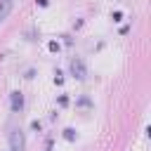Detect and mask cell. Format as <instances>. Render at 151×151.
<instances>
[{
    "instance_id": "1",
    "label": "cell",
    "mask_w": 151,
    "mask_h": 151,
    "mask_svg": "<svg viewBox=\"0 0 151 151\" xmlns=\"http://www.w3.org/2000/svg\"><path fill=\"white\" fill-rule=\"evenodd\" d=\"M9 144H12V151H24V149H26V142H24L21 130H12V134H9Z\"/></svg>"
},
{
    "instance_id": "2",
    "label": "cell",
    "mask_w": 151,
    "mask_h": 151,
    "mask_svg": "<svg viewBox=\"0 0 151 151\" xmlns=\"http://www.w3.org/2000/svg\"><path fill=\"white\" fill-rule=\"evenodd\" d=\"M71 73L78 78V80H85V76H87V71H85V64H83V59H73L71 61Z\"/></svg>"
},
{
    "instance_id": "3",
    "label": "cell",
    "mask_w": 151,
    "mask_h": 151,
    "mask_svg": "<svg viewBox=\"0 0 151 151\" xmlns=\"http://www.w3.org/2000/svg\"><path fill=\"white\" fill-rule=\"evenodd\" d=\"M21 106H24V97H21V92H12V111H14V113L21 111Z\"/></svg>"
},
{
    "instance_id": "4",
    "label": "cell",
    "mask_w": 151,
    "mask_h": 151,
    "mask_svg": "<svg viewBox=\"0 0 151 151\" xmlns=\"http://www.w3.org/2000/svg\"><path fill=\"white\" fill-rule=\"evenodd\" d=\"M12 5H14V0H2V7H0V21H2V19H7V14H9Z\"/></svg>"
},
{
    "instance_id": "5",
    "label": "cell",
    "mask_w": 151,
    "mask_h": 151,
    "mask_svg": "<svg viewBox=\"0 0 151 151\" xmlns=\"http://www.w3.org/2000/svg\"><path fill=\"white\" fill-rule=\"evenodd\" d=\"M64 134H66V139H73V130L68 127V130H64Z\"/></svg>"
}]
</instances>
